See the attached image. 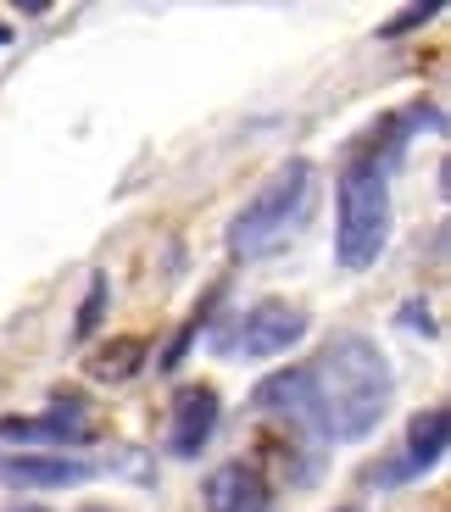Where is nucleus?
Masks as SVG:
<instances>
[{
  "label": "nucleus",
  "mask_w": 451,
  "mask_h": 512,
  "mask_svg": "<svg viewBox=\"0 0 451 512\" xmlns=\"http://www.w3.org/2000/svg\"><path fill=\"white\" fill-rule=\"evenodd\" d=\"M390 396H396L390 357L357 329L335 334L312 362H296L257 384L262 412H290L318 440H368Z\"/></svg>",
  "instance_id": "1"
},
{
  "label": "nucleus",
  "mask_w": 451,
  "mask_h": 512,
  "mask_svg": "<svg viewBox=\"0 0 451 512\" xmlns=\"http://www.w3.org/2000/svg\"><path fill=\"white\" fill-rule=\"evenodd\" d=\"M390 240V156H351L335 201V262L351 273L374 268Z\"/></svg>",
  "instance_id": "2"
},
{
  "label": "nucleus",
  "mask_w": 451,
  "mask_h": 512,
  "mask_svg": "<svg viewBox=\"0 0 451 512\" xmlns=\"http://www.w3.org/2000/svg\"><path fill=\"white\" fill-rule=\"evenodd\" d=\"M312 212V167L307 162H284L251 201L234 212L229 223V256L234 262H262V256L284 251L301 234Z\"/></svg>",
  "instance_id": "3"
},
{
  "label": "nucleus",
  "mask_w": 451,
  "mask_h": 512,
  "mask_svg": "<svg viewBox=\"0 0 451 512\" xmlns=\"http://www.w3.org/2000/svg\"><path fill=\"white\" fill-rule=\"evenodd\" d=\"M307 334H312V312L301 307V301H279V295H268V301H257L251 312H240V318L218 334V351H223V357L262 362V357H284V351H296Z\"/></svg>",
  "instance_id": "4"
},
{
  "label": "nucleus",
  "mask_w": 451,
  "mask_h": 512,
  "mask_svg": "<svg viewBox=\"0 0 451 512\" xmlns=\"http://www.w3.org/2000/svg\"><path fill=\"white\" fill-rule=\"evenodd\" d=\"M90 474H95V462L62 457V451H0V485L62 490V485H84Z\"/></svg>",
  "instance_id": "5"
},
{
  "label": "nucleus",
  "mask_w": 451,
  "mask_h": 512,
  "mask_svg": "<svg viewBox=\"0 0 451 512\" xmlns=\"http://www.w3.org/2000/svg\"><path fill=\"white\" fill-rule=\"evenodd\" d=\"M223 418V401L212 384H184L173 396V423H168V451L173 457H201V446L212 440Z\"/></svg>",
  "instance_id": "6"
},
{
  "label": "nucleus",
  "mask_w": 451,
  "mask_h": 512,
  "mask_svg": "<svg viewBox=\"0 0 451 512\" xmlns=\"http://www.w3.org/2000/svg\"><path fill=\"white\" fill-rule=\"evenodd\" d=\"M207 512H273V485L251 462H223L207 474Z\"/></svg>",
  "instance_id": "7"
},
{
  "label": "nucleus",
  "mask_w": 451,
  "mask_h": 512,
  "mask_svg": "<svg viewBox=\"0 0 451 512\" xmlns=\"http://www.w3.org/2000/svg\"><path fill=\"white\" fill-rule=\"evenodd\" d=\"M0 440H39V446H84L90 440V418L78 401H56L51 412H39V418H0Z\"/></svg>",
  "instance_id": "8"
},
{
  "label": "nucleus",
  "mask_w": 451,
  "mask_h": 512,
  "mask_svg": "<svg viewBox=\"0 0 451 512\" xmlns=\"http://www.w3.org/2000/svg\"><path fill=\"white\" fill-rule=\"evenodd\" d=\"M440 457H446V407H429V412H418V418L407 423V457L385 474V485L413 479V474H429Z\"/></svg>",
  "instance_id": "9"
},
{
  "label": "nucleus",
  "mask_w": 451,
  "mask_h": 512,
  "mask_svg": "<svg viewBox=\"0 0 451 512\" xmlns=\"http://www.w3.org/2000/svg\"><path fill=\"white\" fill-rule=\"evenodd\" d=\"M145 368V340L140 334H123V340H106L101 351H90V362H84V373L101 384H123L134 379V373Z\"/></svg>",
  "instance_id": "10"
},
{
  "label": "nucleus",
  "mask_w": 451,
  "mask_h": 512,
  "mask_svg": "<svg viewBox=\"0 0 451 512\" xmlns=\"http://www.w3.org/2000/svg\"><path fill=\"white\" fill-rule=\"evenodd\" d=\"M101 318H106V273H90V290H84V307H78L73 334L78 340H90V334L101 329Z\"/></svg>",
  "instance_id": "11"
},
{
  "label": "nucleus",
  "mask_w": 451,
  "mask_h": 512,
  "mask_svg": "<svg viewBox=\"0 0 451 512\" xmlns=\"http://www.w3.org/2000/svg\"><path fill=\"white\" fill-rule=\"evenodd\" d=\"M435 12H440V0H429V6H407V12L396 17V23H385V28H379V39H401L407 28H424Z\"/></svg>",
  "instance_id": "12"
},
{
  "label": "nucleus",
  "mask_w": 451,
  "mask_h": 512,
  "mask_svg": "<svg viewBox=\"0 0 451 512\" xmlns=\"http://www.w3.org/2000/svg\"><path fill=\"white\" fill-rule=\"evenodd\" d=\"M0 45H12V28H6V23H0Z\"/></svg>",
  "instance_id": "13"
},
{
  "label": "nucleus",
  "mask_w": 451,
  "mask_h": 512,
  "mask_svg": "<svg viewBox=\"0 0 451 512\" xmlns=\"http://www.w3.org/2000/svg\"><path fill=\"white\" fill-rule=\"evenodd\" d=\"M0 512H45V507H0Z\"/></svg>",
  "instance_id": "14"
},
{
  "label": "nucleus",
  "mask_w": 451,
  "mask_h": 512,
  "mask_svg": "<svg viewBox=\"0 0 451 512\" xmlns=\"http://www.w3.org/2000/svg\"><path fill=\"white\" fill-rule=\"evenodd\" d=\"M340 512H357V507H340Z\"/></svg>",
  "instance_id": "15"
},
{
  "label": "nucleus",
  "mask_w": 451,
  "mask_h": 512,
  "mask_svg": "<svg viewBox=\"0 0 451 512\" xmlns=\"http://www.w3.org/2000/svg\"><path fill=\"white\" fill-rule=\"evenodd\" d=\"M90 512H95V507H90Z\"/></svg>",
  "instance_id": "16"
}]
</instances>
